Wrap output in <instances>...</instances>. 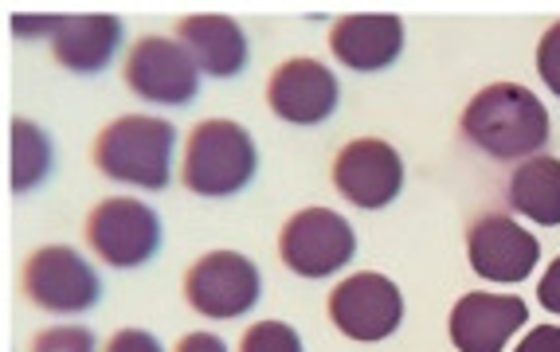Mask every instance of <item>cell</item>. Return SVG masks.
<instances>
[{"label":"cell","instance_id":"obj_21","mask_svg":"<svg viewBox=\"0 0 560 352\" xmlns=\"http://www.w3.org/2000/svg\"><path fill=\"white\" fill-rule=\"evenodd\" d=\"M537 71H541L545 86L560 98V20L541 36V47H537Z\"/></svg>","mask_w":560,"mask_h":352},{"label":"cell","instance_id":"obj_20","mask_svg":"<svg viewBox=\"0 0 560 352\" xmlns=\"http://www.w3.org/2000/svg\"><path fill=\"white\" fill-rule=\"evenodd\" d=\"M32 352H94V333L83 325H59V329H44L32 341Z\"/></svg>","mask_w":560,"mask_h":352},{"label":"cell","instance_id":"obj_12","mask_svg":"<svg viewBox=\"0 0 560 352\" xmlns=\"http://www.w3.org/2000/svg\"><path fill=\"white\" fill-rule=\"evenodd\" d=\"M267 103L282 121L294 126H318L337 110V79L318 59H287L271 74Z\"/></svg>","mask_w":560,"mask_h":352},{"label":"cell","instance_id":"obj_23","mask_svg":"<svg viewBox=\"0 0 560 352\" xmlns=\"http://www.w3.org/2000/svg\"><path fill=\"white\" fill-rule=\"evenodd\" d=\"M514 352H560V325H537Z\"/></svg>","mask_w":560,"mask_h":352},{"label":"cell","instance_id":"obj_1","mask_svg":"<svg viewBox=\"0 0 560 352\" xmlns=\"http://www.w3.org/2000/svg\"><path fill=\"white\" fill-rule=\"evenodd\" d=\"M463 133L470 145L498 161H522L549 141V114L541 98L517 83H490L463 110Z\"/></svg>","mask_w":560,"mask_h":352},{"label":"cell","instance_id":"obj_17","mask_svg":"<svg viewBox=\"0 0 560 352\" xmlns=\"http://www.w3.org/2000/svg\"><path fill=\"white\" fill-rule=\"evenodd\" d=\"M510 204L529 220L557 227L560 223V161L533 157L514 168L510 176Z\"/></svg>","mask_w":560,"mask_h":352},{"label":"cell","instance_id":"obj_22","mask_svg":"<svg viewBox=\"0 0 560 352\" xmlns=\"http://www.w3.org/2000/svg\"><path fill=\"white\" fill-rule=\"evenodd\" d=\"M106 352H165L161 341L153 333H141V329H121V333L110 337Z\"/></svg>","mask_w":560,"mask_h":352},{"label":"cell","instance_id":"obj_18","mask_svg":"<svg viewBox=\"0 0 560 352\" xmlns=\"http://www.w3.org/2000/svg\"><path fill=\"white\" fill-rule=\"evenodd\" d=\"M51 173V141L39 130L36 121L16 118L12 121V176L9 185L16 196L32 192V188Z\"/></svg>","mask_w":560,"mask_h":352},{"label":"cell","instance_id":"obj_3","mask_svg":"<svg viewBox=\"0 0 560 352\" xmlns=\"http://www.w3.org/2000/svg\"><path fill=\"white\" fill-rule=\"evenodd\" d=\"M255 168H259V153H255L252 133L243 130L240 121L208 118L188 133L185 165H180V180L188 192L235 196L240 188L252 185Z\"/></svg>","mask_w":560,"mask_h":352},{"label":"cell","instance_id":"obj_10","mask_svg":"<svg viewBox=\"0 0 560 352\" xmlns=\"http://www.w3.org/2000/svg\"><path fill=\"white\" fill-rule=\"evenodd\" d=\"M334 185L357 208H384L400 196L404 161L388 141L357 138L334 157Z\"/></svg>","mask_w":560,"mask_h":352},{"label":"cell","instance_id":"obj_9","mask_svg":"<svg viewBox=\"0 0 560 352\" xmlns=\"http://www.w3.org/2000/svg\"><path fill=\"white\" fill-rule=\"evenodd\" d=\"M329 317L353 341H384L404 321V297L393 279L384 274H353L329 294Z\"/></svg>","mask_w":560,"mask_h":352},{"label":"cell","instance_id":"obj_7","mask_svg":"<svg viewBox=\"0 0 560 352\" xmlns=\"http://www.w3.org/2000/svg\"><path fill=\"white\" fill-rule=\"evenodd\" d=\"M20 286L36 306L51 309V314H83L103 297L98 274L71 247L32 250L28 262H24V274H20Z\"/></svg>","mask_w":560,"mask_h":352},{"label":"cell","instance_id":"obj_11","mask_svg":"<svg viewBox=\"0 0 560 352\" xmlns=\"http://www.w3.org/2000/svg\"><path fill=\"white\" fill-rule=\"evenodd\" d=\"M467 255H470L475 274L510 286V282H522L525 274L537 267L541 243L533 239L525 227H517L510 215L490 212V215H482V220H475V227H470Z\"/></svg>","mask_w":560,"mask_h":352},{"label":"cell","instance_id":"obj_16","mask_svg":"<svg viewBox=\"0 0 560 352\" xmlns=\"http://www.w3.org/2000/svg\"><path fill=\"white\" fill-rule=\"evenodd\" d=\"M177 39L212 79H232L247 63V36L228 16H185L177 24Z\"/></svg>","mask_w":560,"mask_h":352},{"label":"cell","instance_id":"obj_4","mask_svg":"<svg viewBox=\"0 0 560 352\" xmlns=\"http://www.w3.org/2000/svg\"><path fill=\"white\" fill-rule=\"evenodd\" d=\"M86 243H91V250L106 267H141L161 247V220L141 200L114 196V200H103L86 215Z\"/></svg>","mask_w":560,"mask_h":352},{"label":"cell","instance_id":"obj_25","mask_svg":"<svg viewBox=\"0 0 560 352\" xmlns=\"http://www.w3.org/2000/svg\"><path fill=\"white\" fill-rule=\"evenodd\" d=\"M177 352H228V344L215 333H188L185 341L177 344Z\"/></svg>","mask_w":560,"mask_h":352},{"label":"cell","instance_id":"obj_14","mask_svg":"<svg viewBox=\"0 0 560 352\" xmlns=\"http://www.w3.org/2000/svg\"><path fill=\"white\" fill-rule=\"evenodd\" d=\"M329 47L349 71H384L400 56L404 24L400 16H346L329 32Z\"/></svg>","mask_w":560,"mask_h":352},{"label":"cell","instance_id":"obj_2","mask_svg":"<svg viewBox=\"0 0 560 352\" xmlns=\"http://www.w3.org/2000/svg\"><path fill=\"white\" fill-rule=\"evenodd\" d=\"M173 145L177 130L165 118L126 114L110 121L94 141V165L98 173L138 188H165L173 173Z\"/></svg>","mask_w":560,"mask_h":352},{"label":"cell","instance_id":"obj_24","mask_svg":"<svg viewBox=\"0 0 560 352\" xmlns=\"http://www.w3.org/2000/svg\"><path fill=\"white\" fill-rule=\"evenodd\" d=\"M537 297H541V306L549 309V314L560 317V259H552L549 274H545L541 286H537Z\"/></svg>","mask_w":560,"mask_h":352},{"label":"cell","instance_id":"obj_13","mask_svg":"<svg viewBox=\"0 0 560 352\" xmlns=\"http://www.w3.org/2000/svg\"><path fill=\"white\" fill-rule=\"evenodd\" d=\"M529 321L522 297L467 294L451 309V341L458 352H502L505 341Z\"/></svg>","mask_w":560,"mask_h":352},{"label":"cell","instance_id":"obj_5","mask_svg":"<svg viewBox=\"0 0 560 352\" xmlns=\"http://www.w3.org/2000/svg\"><path fill=\"white\" fill-rule=\"evenodd\" d=\"M357 239L346 215L329 208H306L290 215L279 235V259L302 279H326L353 259Z\"/></svg>","mask_w":560,"mask_h":352},{"label":"cell","instance_id":"obj_15","mask_svg":"<svg viewBox=\"0 0 560 352\" xmlns=\"http://www.w3.org/2000/svg\"><path fill=\"white\" fill-rule=\"evenodd\" d=\"M121 44V20L114 16H56L51 28V56L67 71L94 74L114 59Z\"/></svg>","mask_w":560,"mask_h":352},{"label":"cell","instance_id":"obj_8","mask_svg":"<svg viewBox=\"0 0 560 352\" xmlns=\"http://www.w3.org/2000/svg\"><path fill=\"white\" fill-rule=\"evenodd\" d=\"M126 83L138 98L161 106H188L197 98L200 67L185 44L165 36H141L126 56Z\"/></svg>","mask_w":560,"mask_h":352},{"label":"cell","instance_id":"obj_19","mask_svg":"<svg viewBox=\"0 0 560 352\" xmlns=\"http://www.w3.org/2000/svg\"><path fill=\"white\" fill-rule=\"evenodd\" d=\"M240 352H306L302 337L287 321H255L240 341Z\"/></svg>","mask_w":560,"mask_h":352},{"label":"cell","instance_id":"obj_6","mask_svg":"<svg viewBox=\"0 0 560 352\" xmlns=\"http://www.w3.org/2000/svg\"><path fill=\"white\" fill-rule=\"evenodd\" d=\"M185 297L197 314L232 321L259 302V270L240 250H208L185 274Z\"/></svg>","mask_w":560,"mask_h":352}]
</instances>
